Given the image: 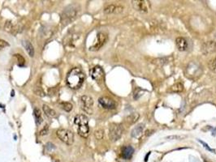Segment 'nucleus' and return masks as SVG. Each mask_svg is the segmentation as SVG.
Instances as JSON below:
<instances>
[{
  "label": "nucleus",
  "mask_w": 216,
  "mask_h": 162,
  "mask_svg": "<svg viewBox=\"0 0 216 162\" xmlns=\"http://www.w3.org/2000/svg\"><path fill=\"white\" fill-rule=\"evenodd\" d=\"M84 74L80 68L72 69L71 72L67 76V83L72 89H78L80 88L84 81Z\"/></svg>",
  "instance_id": "f257e3e1"
},
{
  "label": "nucleus",
  "mask_w": 216,
  "mask_h": 162,
  "mask_svg": "<svg viewBox=\"0 0 216 162\" xmlns=\"http://www.w3.org/2000/svg\"><path fill=\"white\" fill-rule=\"evenodd\" d=\"M80 11V7L77 4H71L67 6L61 14V23L63 25H67L72 23L77 19L78 13Z\"/></svg>",
  "instance_id": "f03ea898"
},
{
  "label": "nucleus",
  "mask_w": 216,
  "mask_h": 162,
  "mask_svg": "<svg viewBox=\"0 0 216 162\" xmlns=\"http://www.w3.org/2000/svg\"><path fill=\"white\" fill-rule=\"evenodd\" d=\"M74 123L77 126V132L82 138H87L89 135V119L84 114H78L74 119Z\"/></svg>",
  "instance_id": "7ed1b4c3"
},
{
  "label": "nucleus",
  "mask_w": 216,
  "mask_h": 162,
  "mask_svg": "<svg viewBox=\"0 0 216 162\" xmlns=\"http://www.w3.org/2000/svg\"><path fill=\"white\" fill-rule=\"evenodd\" d=\"M56 135L60 140L68 145H71L73 143L74 135L69 130L59 129L56 131Z\"/></svg>",
  "instance_id": "20e7f679"
},
{
  "label": "nucleus",
  "mask_w": 216,
  "mask_h": 162,
  "mask_svg": "<svg viewBox=\"0 0 216 162\" xmlns=\"http://www.w3.org/2000/svg\"><path fill=\"white\" fill-rule=\"evenodd\" d=\"M124 129L120 124H111L109 129V137L111 141H117L122 136Z\"/></svg>",
  "instance_id": "39448f33"
},
{
  "label": "nucleus",
  "mask_w": 216,
  "mask_h": 162,
  "mask_svg": "<svg viewBox=\"0 0 216 162\" xmlns=\"http://www.w3.org/2000/svg\"><path fill=\"white\" fill-rule=\"evenodd\" d=\"M94 100L91 97L84 95L81 97V107L85 113L89 114H93Z\"/></svg>",
  "instance_id": "423d86ee"
},
{
  "label": "nucleus",
  "mask_w": 216,
  "mask_h": 162,
  "mask_svg": "<svg viewBox=\"0 0 216 162\" xmlns=\"http://www.w3.org/2000/svg\"><path fill=\"white\" fill-rule=\"evenodd\" d=\"M201 73H202V69L198 63L191 62L187 67L186 74L187 76H189L190 78H195V77L200 76Z\"/></svg>",
  "instance_id": "0eeeda50"
},
{
  "label": "nucleus",
  "mask_w": 216,
  "mask_h": 162,
  "mask_svg": "<svg viewBox=\"0 0 216 162\" xmlns=\"http://www.w3.org/2000/svg\"><path fill=\"white\" fill-rule=\"evenodd\" d=\"M132 7H134L136 11L141 12V13H147L150 9V3L146 0H136L132 1Z\"/></svg>",
  "instance_id": "6e6552de"
},
{
  "label": "nucleus",
  "mask_w": 216,
  "mask_h": 162,
  "mask_svg": "<svg viewBox=\"0 0 216 162\" xmlns=\"http://www.w3.org/2000/svg\"><path fill=\"white\" fill-rule=\"evenodd\" d=\"M106 41H107L106 34L103 33V32H99V34L97 35V41H96V43L94 46H92L91 47H89V50H99L100 48H102L104 46V44L106 43Z\"/></svg>",
  "instance_id": "1a4fd4ad"
},
{
  "label": "nucleus",
  "mask_w": 216,
  "mask_h": 162,
  "mask_svg": "<svg viewBox=\"0 0 216 162\" xmlns=\"http://www.w3.org/2000/svg\"><path fill=\"white\" fill-rule=\"evenodd\" d=\"M99 103L101 106L106 109H114L116 107V103L110 97H102L99 99Z\"/></svg>",
  "instance_id": "9d476101"
},
{
  "label": "nucleus",
  "mask_w": 216,
  "mask_h": 162,
  "mask_svg": "<svg viewBox=\"0 0 216 162\" xmlns=\"http://www.w3.org/2000/svg\"><path fill=\"white\" fill-rule=\"evenodd\" d=\"M90 76L93 79L96 80V81H102L104 79V76H105V73L103 69L99 67V66H95L94 67L90 70Z\"/></svg>",
  "instance_id": "9b49d317"
},
{
  "label": "nucleus",
  "mask_w": 216,
  "mask_h": 162,
  "mask_svg": "<svg viewBox=\"0 0 216 162\" xmlns=\"http://www.w3.org/2000/svg\"><path fill=\"white\" fill-rule=\"evenodd\" d=\"M201 52L205 55H209L216 52V42L215 41H207L201 46Z\"/></svg>",
  "instance_id": "f8f14e48"
},
{
  "label": "nucleus",
  "mask_w": 216,
  "mask_h": 162,
  "mask_svg": "<svg viewBox=\"0 0 216 162\" xmlns=\"http://www.w3.org/2000/svg\"><path fill=\"white\" fill-rule=\"evenodd\" d=\"M124 11V7L120 5H115V4H110L109 6L105 7L104 9V13L105 14H119Z\"/></svg>",
  "instance_id": "ddd939ff"
},
{
  "label": "nucleus",
  "mask_w": 216,
  "mask_h": 162,
  "mask_svg": "<svg viewBox=\"0 0 216 162\" xmlns=\"http://www.w3.org/2000/svg\"><path fill=\"white\" fill-rule=\"evenodd\" d=\"M134 152V149L131 146H125L124 148H122L121 150V156L125 160H129L133 155Z\"/></svg>",
  "instance_id": "4468645a"
},
{
  "label": "nucleus",
  "mask_w": 216,
  "mask_h": 162,
  "mask_svg": "<svg viewBox=\"0 0 216 162\" xmlns=\"http://www.w3.org/2000/svg\"><path fill=\"white\" fill-rule=\"evenodd\" d=\"M176 43L179 51H185L188 49V42L184 37H178L176 40Z\"/></svg>",
  "instance_id": "2eb2a0df"
},
{
  "label": "nucleus",
  "mask_w": 216,
  "mask_h": 162,
  "mask_svg": "<svg viewBox=\"0 0 216 162\" xmlns=\"http://www.w3.org/2000/svg\"><path fill=\"white\" fill-rule=\"evenodd\" d=\"M144 128H145V125L142 123L139 124L138 126H135L131 132V136L132 138H139L142 135Z\"/></svg>",
  "instance_id": "dca6fc26"
},
{
  "label": "nucleus",
  "mask_w": 216,
  "mask_h": 162,
  "mask_svg": "<svg viewBox=\"0 0 216 162\" xmlns=\"http://www.w3.org/2000/svg\"><path fill=\"white\" fill-rule=\"evenodd\" d=\"M22 45L23 46L25 47V49L27 51L28 54L30 55V57H33L34 56V48H33V45L31 44L30 41H27V40H25L22 41Z\"/></svg>",
  "instance_id": "f3484780"
},
{
  "label": "nucleus",
  "mask_w": 216,
  "mask_h": 162,
  "mask_svg": "<svg viewBox=\"0 0 216 162\" xmlns=\"http://www.w3.org/2000/svg\"><path fill=\"white\" fill-rule=\"evenodd\" d=\"M42 109H43V111H44L45 114L46 116H48L49 118H55V117H56V115H57L56 112H55L53 109L50 108L47 104H43Z\"/></svg>",
  "instance_id": "a211bd4d"
},
{
  "label": "nucleus",
  "mask_w": 216,
  "mask_h": 162,
  "mask_svg": "<svg viewBox=\"0 0 216 162\" xmlns=\"http://www.w3.org/2000/svg\"><path fill=\"white\" fill-rule=\"evenodd\" d=\"M5 30H7L8 32L15 34L16 32H19L18 28L16 26H14L12 25V23L11 21H8L5 24Z\"/></svg>",
  "instance_id": "6ab92c4d"
},
{
  "label": "nucleus",
  "mask_w": 216,
  "mask_h": 162,
  "mask_svg": "<svg viewBox=\"0 0 216 162\" xmlns=\"http://www.w3.org/2000/svg\"><path fill=\"white\" fill-rule=\"evenodd\" d=\"M33 116H34V118H35V121H36L37 125H40L41 123H42L43 119H42V114H41V111L39 109L35 108L33 109Z\"/></svg>",
  "instance_id": "aec40b11"
},
{
  "label": "nucleus",
  "mask_w": 216,
  "mask_h": 162,
  "mask_svg": "<svg viewBox=\"0 0 216 162\" xmlns=\"http://www.w3.org/2000/svg\"><path fill=\"white\" fill-rule=\"evenodd\" d=\"M60 105L63 109H64L66 112H70L72 109V104L69 102H62Z\"/></svg>",
  "instance_id": "412c9836"
},
{
  "label": "nucleus",
  "mask_w": 216,
  "mask_h": 162,
  "mask_svg": "<svg viewBox=\"0 0 216 162\" xmlns=\"http://www.w3.org/2000/svg\"><path fill=\"white\" fill-rule=\"evenodd\" d=\"M15 58H17V60H18V66L19 67H23L25 63V58L23 57L22 55H20V54H15Z\"/></svg>",
  "instance_id": "4be33fe9"
},
{
  "label": "nucleus",
  "mask_w": 216,
  "mask_h": 162,
  "mask_svg": "<svg viewBox=\"0 0 216 162\" xmlns=\"http://www.w3.org/2000/svg\"><path fill=\"white\" fill-rule=\"evenodd\" d=\"M139 119V114H133L132 115H130L128 118V121L130 123H134L137 121V119Z\"/></svg>",
  "instance_id": "5701e85b"
},
{
  "label": "nucleus",
  "mask_w": 216,
  "mask_h": 162,
  "mask_svg": "<svg viewBox=\"0 0 216 162\" xmlns=\"http://www.w3.org/2000/svg\"><path fill=\"white\" fill-rule=\"evenodd\" d=\"M209 68L213 72L216 73V57L213 58L212 60H210V62H209Z\"/></svg>",
  "instance_id": "b1692460"
},
{
  "label": "nucleus",
  "mask_w": 216,
  "mask_h": 162,
  "mask_svg": "<svg viewBox=\"0 0 216 162\" xmlns=\"http://www.w3.org/2000/svg\"><path fill=\"white\" fill-rule=\"evenodd\" d=\"M183 85L181 83H178L172 87V92H181V91H183Z\"/></svg>",
  "instance_id": "393cba45"
},
{
  "label": "nucleus",
  "mask_w": 216,
  "mask_h": 162,
  "mask_svg": "<svg viewBox=\"0 0 216 162\" xmlns=\"http://www.w3.org/2000/svg\"><path fill=\"white\" fill-rule=\"evenodd\" d=\"M34 93H35L36 95L39 96V97H45V96H46L44 91L42 90V88H40V87H36V88H34Z\"/></svg>",
  "instance_id": "a878e982"
},
{
  "label": "nucleus",
  "mask_w": 216,
  "mask_h": 162,
  "mask_svg": "<svg viewBox=\"0 0 216 162\" xmlns=\"http://www.w3.org/2000/svg\"><path fill=\"white\" fill-rule=\"evenodd\" d=\"M104 135V131L103 130H98L94 132V136L97 140H102Z\"/></svg>",
  "instance_id": "bb28decb"
},
{
  "label": "nucleus",
  "mask_w": 216,
  "mask_h": 162,
  "mask_svg": "<svg viewBox=\"0 0 216 162\" xmlns=\"http://www.w3.org/2000/svg\"><path fill=\"white\" fill-rule=\"evenodd\" d=\"M198 141H199V142H200V143H201V144H202L203 146H204V148H206V149H207L208 151H211V152H213V153H215V150H214V149H212V148H210V147H208V145H207V144H205V142H203V141L200 140H198Z\"/></svg>",
  "instance_id": "cd10ccee"
},
{
  "label": "nucleus",
  "mask_w": 216,
  "mask_h": 162,
  "mask_svg": "<svg viewBox=\"0 0 216 162\" xmlns=\"http://www.w3.org/2000/svg\"><path fill=\"white\" fill-rule=\"evenodd\" d=\"M7 46H9V44L6 41L0 39V48H5Z\"/></svg>",
  "instance_id": "c85d7f7f"
},
{
  "label": "nucleus",
  "mask_w": 216,
  "mask_h": 162,
  "mask_svg": "<svg viewBox=\"0 0 216 162\" xmlns=\"http://www.w3.org/2000/svg\"><path fill=\"white\" fill-rule=\"evenodd\" d=\"M48 129H49V127H48V125L45 126L43 129L42 130L40 131V135H47L48 134Z\"/></svg>",
  "instance_id": "c756f323"
},
{
  "label": "nucleus",
  "mask_w": 216,
  "mask_h": 162,
  "mask_svg": "<svg viewBox=\"0 0 216 162\" xmlns=\"http://www.w3.org/2000/svg\"><path fill=\"white\" fill-rule=\"evenodd\" d=\"M46 149H47L48 151H51V149H54V148H55V145L53 144H51V143H48L47 144H46Z\"/></svg>",
  "instance_id": "7c9ffc66"
}]
</instances>
